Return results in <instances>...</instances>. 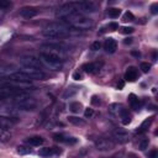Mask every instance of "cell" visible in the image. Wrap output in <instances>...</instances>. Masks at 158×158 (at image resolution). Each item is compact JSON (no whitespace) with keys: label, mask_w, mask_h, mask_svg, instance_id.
Segmentation results:
<instances>
[{"label":"cell","mask_w":158,"mask_h":158,"mask_svg":"<svg viewBox=\"0 0 158 158\" xmlns=\"http://www.w3.org/2000/svg\"><path fill=\"white\" fill-rule=\"evenodd\" d=\"M156 12H157V4H154L152 6V14H156Z\"/></svg>","instance_id":"44"},{"label":"cell","mask_w":158,"mask_h":158,"mask_svg":"<svg viewBox=\"0 0 158 158\" xmlns=\"http://www.w3.org/2000/svg\"><path fill=\"white\" fill-rule=\"evenodd\" d=\"M10 139H11V135L6 130H1L0 128V141L1 142H7Z\"/></svg>","instance_id":"27"},{"label":"cell","mask_w":158,"mask_h":158,"mask_svg":"<svg viewBox=\"0 0 158 158\" xmlns=\"http://www.w3.org/2000/svg\"><path fill=\"white\" fill-rule=\"evenodd\" d=\"M84 116H85L86 118L93 117V116H94V109H90V107L85 109V111H84Z\"/></svg>","instance_id":"36"},{"label":"cell","mask_w":158,"mask_h":158,"mask_svg":"<svg viewBox=\"0 0 158 158\" xmlns=\"http://www.w3.org/2000/svg\"><path fill=\"white\" fill-rule=\"evenodd\" d=\"M132 40H133V38H126L123 42H125V44H128V43H131V42H132Z\"/></svg>","instance_id":"45"},{"label":"cell","mask_w":158,"mask_h":158,"mask_svg":"<svg viewBox=\"0 0 158 158\" xmlns=\"http://www.w3.org/2000/svg\"><path fill=\"white\" fill-rule=\"evenodd\" d=\"M125 79L128 81H135L137 79V70L135 67H130L127 68L126 73H125Z\"/></svg>","instance_id":"19"},{"label":"cell","mask_w":158,"mask_h":158,"mask_svg":"<svg viewBox=\"0 0 158 158\" xmlns=\"http://www.w3.org/2000/svg\"><path fill=\"white\" fill-rule=\"evenodd\" d=\"M148 144H149V139L148 138H142L139 142H138V148L141 149V151H144L146 148H148Z\"/></svg>","instance_id":"30"},{"label":"cell","mask_w":158,"mask_h":158,"mask_svg":"<svg viewBox=\"0 0 158 158\" xmlns=\"http://www.w3.org/2000/svg\"><path fill=\"white\" fill-rule=\"evenodd\" d=\"M128 104L131 105L132 109L137 110L138 106H139V100H138V98H137L135 94H130V95H128Z\"/></svg>","instance_id":"24"},{"label":"cell","mask_w":158,"mask_h":158,"mask_svg":"<svg viewBox=\"0 0 158 158\" xmlns=\"http://www.w3.org/2000/svg\"><path fill=\"white\" fill-rule=\"evenodd\" d=\"M121 109H122V105H121V104H117V102L111 104V105L109 106V111L112 112V114H116V115H118V112L121 111Z\"/></svg>","instance_id":"25"},{"label":"cell","mask_w":158,"mask_h":158,"mask_svg":"<svg viewBox=\"0 0 158 158\" xmlns=\"http://www.w3.org/2000/svg\"><path fill=\"white\" fill-rule=\"evenodd\" d=\"M139 68L142 69V72H143V73H148V72H149V69H151V64H149V63L143 62V63H141V67H139Z\"/></svg>","instance_id":"35"},{"label":"cell","mask_w":158,"mask_h":158,"mask_svg":"<svg viewBox=\"0 0 158 158\" xmlns=\"http://www.w3.org/2000/svg\"><path fill=\"white\" fill-rule=\"evenodd\" d=\"M30 152H31V149L28 147H23V146L17 147V153H20V154H27Z\"/></svg>","instance_id":"34"},{"label":"cell","mask_w":158,"mask_h":158,"mask_svg":"<svg viewBox=\"0 0 158 158\" xmlns=\"http://www.w3.org/2000/svg\"><path fill=\"white\" fill-rule=\"evenodd\" d=\"M132 32H133L132 27H122L121 28V33H123V35H128V33H132Z\"/></svg>","instance_id":"38"},{"label":"cell","mask_w":158,"mask_h":158,"mask_svg":"<svg viewBox=\"0 0 158 158\" xmlns=\"http://www.w3.org/2000/svg\"><path fill=\"white\" fill-rule=\"evenodd\" d=\"M72 12H77L75 9H74V2H67L64 4L63 6H60L57 12H56V16L59 17V19H65L68 15H70Z\"/></svg>","instance_id":"10"},{"label":"cell","mask_w":158,"mask_h":158,"mask_svg":"<svg viewBox=\"0 0 158 158\" xmlns=\"http://www.w3.org/2000/svg\"><path fill=\"white\" fill-rule=\"evenodd\" d=\"M42 35L47 38H65L70 35V30L64 23L53 22V23L47 25L42 30Z\"/></svg>","instance_id":"1"},{"label":"cell","mask_w":158,"mask_h":158,"mask_svg":"<svg viewBox=\"0 0 158 158\" xmlns=\"http://www.w3.org/2000/svg\"><path fill=\"white\" fill-rule=\"evenodd\" d=\"M40 60H41L42 65H46V67L49 68L51 70L58 72V70H60V69L63 68V62H62L60 59H58V58H56V57H53V56H49V54H47V53H42V52H41V54H40Z\"/></svg>","instance_id":"4"},{"label":"cell","mask_w":158,"mask_h":158,"mask_svg":"<svg viewBox=\"0 0 158 158\" xmlns=\"http://www.w3.org/2000/svg\"><path fill=\"white\" fill-rule=\"evenodd\" d=\"M101 65H102L101 62H91V63L84 64V65H83V69H84V72H86V73H89V74H94V73H96V72L100 70Z\"/></svg>","instance_id":"14"},{"label":"cell","mask_w":158,"mask_h":158,"mask_svg":"<svg viewBox=\"0 0 158 158\" xmlns=\"http://www.w3.org/2000/svg\"><path fill=\"white\" fill-rule=\"evenodd\" d=\"M20 63L25 68H35V69H41L42 68L41 60L35 56H23V57L20 58Z\"/></svg>","instance_id":"5"},{"label":"cell","mask_w":158,"mask_h":158,"mask_svg":"<svg viewBox=\"0 0 158 158\" xmlns=\"http://www.w3.org/2000/svg\"><path fill=\"white\" fill-rule=\"evenodd\" d=\"M77 91H78V89H77V88H68V89L64 91V94H63V99H68V98H70V96L75 95V94H77Z\"/></svg>","instance_id":"28"},{"label":"cell","mask_w":158,"mask_h":158,"mask_svg":"<svg viewBox=\"0 0 158 158\" xmlns=\"http://www.w3.org/2000/svg\"><path fill=\"white\" fill-rule=\"evenodd\" d=\"M7 79L9 80H20V81H31V79L27 75H25L22 72H16V73L9 75Z\"/></svg>","instance_id":"18"},{"label":"cell","mask_w":158,"mask_h":158,"mask_svg":"<svg viewBox=\"0 0 158 158\" xmlns=\"http://www.w3.org/2000/svg\"><path fill=\"white\" fill-rule=\"evenodd\" d=\"M73 78H74L75 80H80V79H81L83 77H81V74H80L79 72H75V73L73 74Z\"/></svg>","instance_id":"42"},{"label":"cell","mask_w":158,"mask_h":158,"mask_svg":"<svg viewBox=\"0 0 158 158\" xmlns=\"http://www.w3.org/2000/svg\"><path fill=\"white\" fill-rule=\"evenodd\" d=\"M12 2L11 1H6V0H0V9L1 10H7L9 7H11Z\"/></svg>","instance_id":"33"},{"label":"cell","mask_w":158,"mask_h":158,"mask_svg":"<svg viewBox=\"0 0 158 158\" xmlns=\"http://www.w3.org/2000/svg\"><path fill=\"white\" fill-rule=\"evenodd\" d=\"M151 123H152V117L147 118V120H146V121H144V122L141 125V127H139L141 130H138V132H144V131H146V130L149 127V125H151Z\"/></svg>","instance_id":"31"},{"label":"cell","mask_w":158,"mask_h":158,"mask_svg":"<svg viewBox=\"0 0 158 158\" xmlns=\"http://www.w3.org/2000/svg\"><path fill=\"white\" fill-rule=\"evenodd\" d=\"M91 102H93L94 105H99V104H100V100H99V98H98L96 95H94V96L91 98Z\"/></svg>","instance_id":"41"},{"label":"cell","mask_w":158,"mask_h":158,"mask_svg":"<svg viewBox=\"0 0 158 158\" xmlns=\"http://www.w3.org/2000/svg\"><path fill=\"white\" fill-rule=\"evenodd\" d=\"M4 86H9L12 89H16L19 91H22L25 89H31L33 88L31 81H20V80H9L7 83L4 84Z\"/></svg>","instance_id":"9"},{"label":"cell","mask_w":158,"mask_h":158,"mask_svg":"<svg viewBox=\"0 0 158 158\" xmlns=\"http://www.w3.org/2000/svg\"><path fill=\"white\" fill-rule=\"evenodd\" d=\"M109 158H123V154L120 152V153H116V154H114V156H111Z\"/></svg>","instance_id":"43"},{"label":"cell","mask_w":158,"mask_h":158,"mask_svg":"<svg viewBox=\"0 0 158 158\" xmlns=\"http://www.w3.org/2000/svg\"><path fill=\"white\" fill-rule=\"evenodd\" d=\"M16 118L15 117H6V116H0V128L1 130H7L10 127H12L16 123Z\"/></svg>","instance_id":"15"},{"label":"cell","mask_w":158,"mask_h":158,"mask_svg":"<svg viewBox=\"0 0 158 158\" xmlns=\"http://www.w3.org/2000/svg\"><path fill=\"white\" fill-rule=\"evenodd\" d=\"M117 28H118V25H117L116 22H110V23H109V30L114 31V30H117Z\"/></svg>","instance_id":"40"},{"label":"cell","mask_w":158,"mask_h":158,"mask_svg":"<svg viewBox=\"0 0 158 158\" xmlns=\"http://www.w3.org/2000/svg\"><path fill=\"white\" fill-rule=\"evenodd\" d=\"M157 157H158L157 149H152L151 152H148V158H157Z\"/></svg>","instance_id":"39"},{"label":"cell","mask_w":158,"mask_h":158,"mask_svg":"<svg viewBox=\"0 0 158 158\" xmlns=\"http://www.w3.org/2000/svg\"><path fill=\"white\" fill-rule=\"evenodd\" d=\"M17 104V107L21 109V110H26V111H30V110H33L37 107V100L30 95H27L26 98H23L22 100H20Z\"/></svg>","instance_id":"6"},{"label":"cell","mask_w":158,"mask_h":158,"mask_svg":"<svg viewBox=\"0 0 158 158\" xmlns=\"http://www.w3.org/2000/svg\"><path fill=\"white\" fill-rule=\"evenodd\" d=\"M117 86H118V88H120V89H121V88H122V86H123V83H120V84H118V85H117Z\"/></svg>","instance_id":"46"},{"label":"cell","mask_w":158,"mask_h":158,"mask_svg":"<svg viewBox=\"0 0 158 158\" xmlns=\"http://www.w3.org/2000/svg\"><path fill=\"white\" fill-rule=\"evenodd\" d=\"M112 138H114L116 142H118V143H126V142H128L130 136H128L127 131L121 130V128H116V130L112 132Z\"/></svg>","instance_id":"12"},{"label":"cell","mask_w":158,"mask_h":158,"mask_svg":"<svg viewBox=\"0 0 158 158\" xmlns=\"http://www.w3.org/2000/svg\"><path fill=\"white\" fill-rule=\"evenodd\" d=\"M122 20H123L125 22H130V21H133V20H135V16H133V14H132L131 11H126Z\"/></svg>","instance_id":"32"},{"label":"cell","mask_w":158,"mask_h":158,"mask_svg":"<svg viewBox=\"0 0 158 158\" xmlns=\"http://www.w3.org/2000/svg\"><path fill=\"white\" fill-rule=\"evenodd\" d=\"M114 144H115L114 141L110 139V138L101 137V138H98L95 141V147L99 151H109V149H112L114 148Z\"/></svg>","instance_id":"11"},{"label":"cell","mask_w":158,"mask_h":158,"mask_svg":"<svg viewBox=\"0 0 158 158\" xmlns=\"http://www.w3.org/2000/svg\"><path fill=\"white\" fill-rule=\"evenodd\" d=\"M74 9L79 14H81V12H94L96 6L91 1H78V2H74Z\"/></svg>","instance_id":"7"},{"label":"cell","mask_w":158,"mask_h":158,"mask_svg":"<svg viewBox=\"0 0 158 158\" xmlns=\"http://www.w3.org/2000/svg\"><path fill=\"white\" fill-rule=\"evenodd\" d=\"M100 47H101V42L100 41H95V42H93L91 43V49L93 51H98V49H100Z\"/></svg>","instance_id":"37"},{"label":"cell","mask_w":158,"mask_h":158,"mask_svg":"<svg viewBox=\"0 0 158 158\" xmlns=\"http://www.w3.org/2000/svg\"><path fill=\"white\" fill-rule=\"evenodd\" d=\"M69 110L72 111V112H79L80 110H81V104L80 102H78V101H74V102H70L69 104Z\"/></svg>","instance_id":"26"},{"label":"cell","mask_w":158,"mask_h":158,"mask_svg":"<svg viewBox=\"0 0 158 158\" xmlns=\"http://www.w3.org/2000/svg\"><path fill=\"white\" fill-rule=\"evenodd\" d=\"M53 138L57 142H64V143H72V144L77 142V138H74V137H67L64 135H54Z\"/></svg>","instance_id":"20"},{"label":"cell","mask_w":158,"mask_h":158,"mask_svg":"<svg viewBox=\"0 0 158 158\" xmlns=\"http://www.w3.org/2000/svg\"><path fill=\"white\" fill-rule=\"evenodd\" d=\"M107 14H109L110 17L116 19V17H118V15L121 14V10H120V9H116V7H111V9L107 10Z\"/></svg>","instance_id":"29"},{"label":"cell","mask_w":158,"mask_h":158,"mask_svg":"<svg viewBox=\"0 0 158 158\" xmlns=\"http://www.w3.org/2000/svg\"><path fill=\"white\" fill-rule=\"evenodd\" d=\"M25 75H27L31 80H43L46 78V74L41 69H35V68H25L21 70Z\"/></svg>","instance_id":"8"},{"label":"cell","mask_w":158,"mask_h":158,"mask_svg":"<svg viewBox=\"0 0 158 158\" xmlns=\"http://www.w3.org/2000/svg\"><path fill=\"white\" fill-rule=\"evenodd\" d=\"M42 53H47L49 56H53L58 59H60L63 62V59L65 58V49L62 44L58 43H43L41 46Z\"/></svg>","instance_id":"3"},{"label":"cell","mask_w":158,"mask_h":158,"mask_svg":"<svg viewBox=\"0 0 158 158\" xmlns=\"http://www.w3.org/2000/svg\"><path fill=\"white\" fill-rule=\"evenodd\" d=\"M38 14L37 9L36 7H31V6H26V7H22L21 11H20V15L23 17V19H32L35 17L36 15Z\"/></svg>","instance_id":"16"},{"label":"cell","mask_w":158,"mask_h":158,"mask_svg":"<svg viewBox=\"0 0 158 158\" xmlns=\"http://www.w3.org/2000/svg\"><path fill=\"white\" fill-rule=\"evenodd\" d=\"M64 21L75 30H88L93 26V21L79 12H72L64 19Z\"/></svg>","instance_id":"2"},{"label":"cell","mask_w":158,"mask_h":158,"mask_svg":"<svg viewBox=\"0 0 158 158\" xmlns=\"http://www.w3.org/2000/svg\"><path fill=\"white\" fill-rule=\"evenodd\" d=\"M26 142H27L30 146H41V144L44 142V139H43L41 136H32V137H28V138L26 139Z\"/></svg>","instance_id":"22"},{"label":"cell","mask_w":158,"mask_h":158,"mask_svg":"<svg viewBox=\"0 0 158 158\" xmlns=\"http://www.w3.org/2000/svg\"><path fill=\"white\" fill-rule=\"evenodd\" d=\"M117 48V42L114 40V38H107L104 43V49L109 53H114Z\"/></svg>","instance_id":"17"},{"label":"cell","mask_w":158,"mask_h":158,"mask_svg":"<svg viewBox=\"0 0 158 158\" xmlns=\"http://www.w3.org/2000/svg\"><path fill=\"white\" fill-rule=\"evenodd\" d=\"M118 115H120V118H121V122L123 123V125H128L130 123V121H131V115H130V112H128V110H126V109H121V111L118 112Z\"/></svg>","instance_id":"21"},{"label":"cell","mask_w":158,"mask_h":158,"mask_svg":"<svg viewBox=\"0 0 158 158\" xmlns=\"http://www.w3.org/2000/svg\"><path fill=\"white\" fill-rule=\"evenodd\" d=\"M59 153H60V149H58L56 147H44V148H41L38 152V154L43 158H49V157H53Z\"/></svg>","instance_id":"13"},{"label":"cell","mask_w":158,"mask_h":158,"mask_svg":"<svg viewBox=\"0 0 158 158\" xmlns=\"http://www.w3.org/2000/svg\"><path fill=\"white\" fill-rule=\"evenodd\" d=\"M67 120H68V122H70L72 125H75V126H85L86 125L85 120H83L80 117H77V116H68Z\"/></svg>","instance_id":"23"}]
</instances>
